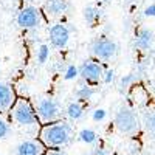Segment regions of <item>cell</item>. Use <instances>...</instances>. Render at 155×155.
I'll return each mask as SVG.
<instances>
[{"label":"cell","mask_w":155,"mask_h":155,"mask_svg":"<svg viewBox=\"0 0 155 155\" xmlns=\"http://www.w3.org/2000/svg\"><path fill=\"white\" fill-rule=\"evenodd\" d=\"M71 137V127L68 123L64 121H53L44 124V127L41 129V134H39V140L41 143L47 147L51 149H58L61 146H65Z\"/></svg>","instance_id":"6da1fadb"},{"label":"cell","mask_w":155,"mask_h":155,"mask_svg":"<svg viewBox=\"0 0 155 155\" xmlns=\"http://www.w3.org/2000/svg\"><path fill=\"white\" fill-rule=\"evenodd\" d=\"M11 116L17 124H20L23 127L36 126L37 121H39L36 109L27 99H16V102L11 107Z\"/></svg>","instance_id":"7a4b0ae2"},{"label":"cell","mask_w":155,"mask_h":155,"mask_svg":"<svg viewBox=\"0 0 155 155\" xmlns=\"http://www.w3.org/2000/svg\"><path fill=\"white\" fill-rule=\"evenodd\" d=\"M113 123H115V127L121 134H126V135H132V134L138 132V129H140L138 116L135 115V112L124 106L116 110Z\"/></svg>","instance_id":"3957f363"},{"label":"cell","mask_w":155,"mask_h":155,"mask_svg":"<svg viewBox=\"0 0 155 155\" xmlns=\"http://www.w3.org/2000/svg\"><path fill=\"white\" fill-rule=\"evenodd\" d=\"M36 113H37L39 121H42L44 124H48V123H53L59 118L61 106L54 98H42L37 102Z\"/></svg>","instance_id":"277c9868"},{"label":"cell","mask_w":155,"mask_h":155,"mask_svg":"<svg viewBox=\"0 0 155 155\" xmlns=\"http://www.w3.org/2000/svg\"><path fill=\"white\" fill-rule=\"evenodd\" d=\"M92 53L98 59L109 61L116 54V44L113 41H110V39H106V37L96 39V41L92 44Z\"/></svg>","instance_id":"5b68a950"},{"label":"cell","mask_w":155,"mask_h":155,"mask_svg":"<svg viewBox=\"0 0 155 155\" xmlns=\"http://www.w3.org/2000/svg\"><path fill=\"white\" fill-rule=\"evenodd\" d=\"M79 76L88 84H96L102 78V67L95 61H84L79 67Z\"/></svg>","instance_id":"8992f818"},{"label":"cell","mask_w":155,"mask_h":155,"mask_svg":"<svg viewBox=\"0 0 155 155\" xmlns=\"http://www.w3.org/2000/svg\"><path fill=\"white\" fill-rule=\"evenodd\" d=\"M39 22H41V12H39L37 8L34 6H27L23 8L19 16H17V23L19 27L25 28V30H30V28H36Z\"/></svg>","instance_id":"52a82bcc"},{"label":"cell","mask_w":155,"mask_h":155,"mask_svg":"<svg viewBox=\"0 0 155 155\" xmlns=\"http://www.w3.org/2000/svg\"><path fill=\"white\" fill-rule=\"evenodd\" d=\"M70 41V30L67 25L56 23L50 28V42L56 48H64Z\"/></svg>","instance_id":"ba28073f"},{"label":"cell","mask_w":155,"mask_h":155,"mask_svg":"<svg viewBox=\"0 0 155 155\" xmlns=\"http://www.w3.org/2000/svg\"><path fill=\"white\" fill-rule=\"evenodd\" d=\"M17 155H44V144L41 140H27L17 146Z\"/></svg>","instance_id":"9c48e42d"},{"label":"cell","mask_w":155,"mask_h":155,"mask_svg":"<svg viewBox=\"0 0 155 155\" xmlns=\"http://www.w3.org/2000/svg\"><path fill=\"white\" fill-rule=\"evenodd\" d=\"M14 102H16L14 90L9 85H6L5 82H0V112L11 109Z\"/></svg>","instance_id":"30bf717a"},{"label":"cell","mask_w":155,"mask_h":155,"mask_svg":"<svg viewBox=\"0 0 155 155\" xmlns=\"http://www.w3.org/2000/svg\"><path fill=\"white\" fill-rule=\"evenodd\" d=\"M153 44V33L147 28H140L135 36V47L140 50H149Z\"/></svg>","instance_id":"8fae6325"},{"label":"cell","mask_w":155,"mask_h":155,"mask_svg":"<svg viewBox=\"0 0 155 155\" xmlns=\"http://www.w3.org/2000/svg\"><path fill=\"white\" fill-rule=\"evenodd\" d=\"M47 11L50 12V14H53V16H59L62 14V12H65L68 5L65 0H48L47 2Z\"/></svg>","instance_id":"7c38bea8"},{"label":"cell","mask_w":155,"mask_h":155,"mask_svg":"<svg viewBox=\"0 0 155 155\" xmlns=\"http://www.w3.org/2000/svg\"><path fill=\"white\" fill-rule=\"evenodd\" d=\"M101 19V11L95 6H87L84 8V20L90 25V27H95V23Z\"/></svg>","instance_id":"4fadbf2b"},{"label":"cell","mask_w":155,"mask_h":155,"mask_svg":"<svg viewBox=\"0 0 155 155\" xmlns=\"http://www.w3.org/2000/svg\"><path fill=\"white\" fill-rule=\"evenodd\" d=\"M67 115L70 116L71 120H79L82 118V115H84V107L81 102H71V104H68L67 107Z\"/></svg>","instance_id":"5bb4252c"},{"label":"cell","mask_w":155,"mask_h":155,"mask_svg":"<svg viewBox=\"0 0 155 155\" xmlns=\"http://www.w3.org/2000/svg\"><path fill=\"white\" fill-rule=\"evenodd\" d=\"M95 95V88L92 85H81L79 88L76 90V96L78 99H81V101H88V99H92V96Z\"/></svg>","instance_id":"9a60e30c"},{"label":"cell","mask_w":155,"mask_h":155,"mask_svg":"<svg viewBox=\"0 0 155 155\" xmlns=\"http://www.w3.org/2000/svg\"><path fill=\"white\" fill-rule=\"evenodd\" d=\"M79 140L85 144H93L98 140V135H96L95 130H92V129H82L79 132Z\"/></svg>","instance_id":"2e32d148"},{"label":"cell","mask_w":155,"mask_h":155,"mask_svg":"<svg viewBox=\"0 0 155 155\" xmlns=\"http://www.w3.org/2000/svg\"><path fill=\"white\" fill-rule=\"evenodd\" d=\"M50 58V47L48 45H41L37 50V62L39 64H45Z\"/></svg>","instance_id":"e0dca14e"},{"label":"cell","mask_w":155,"mask_h":155,"mask_svg":"<svg viewBox=\"0 0 155 155\" xmlns=\"http://www.w3.org/2000/svg\"><path fill=\"white\" fill-rule=\"evenodd\" d=\"M135 81V76L132 74V73H129V74H124L121 79H120V84H118V87H120V92H123V90H126L127 87H130V84Z\"/></svg>","instance_id":"ac0fdd59"},{"label":"cell","mask_w":155,"mask_h":155,"mask_svg":"<svg viewBox=\"0 0 155 155\" xmlns=\"http://www.w3.org/2000/svg\"><path fill=\"white\" fill-rule=\"evenodd\" d=\"M78 76H79V68H78L76 65H68L67 70H65V74H64V78H65L67 81H71Z\"/></svg>","instance_id":"d6986e66"},{"label":"cell","mask_w":155,"mask_h":155,"mask_svg":"<svg viewBox=\"0 0 155 155\" xmlns=\"http://www.w3.org/2000/svg\"><path fill=\"white\" fill-rule=\"evenodd\" d=\"M106 115H107V112L104 110V109H96L95 112H93V115H92V118H93V121H102L106 118Z\"/></svg>","instance_id":"ffe728a7"},{"label":"cell","mask_w":155,"mask_h":155,"mask_svg":"<svg viewBox=\"0 0 155 155\" xmlns=\"http://www.w3.org/2000/svg\"><path fill=\"white\" fill-rule=\"evenodd\" d=\"M8 134H9V126H8V123L0 118V140L5 138Z\"/></svg>","instance_id":"44dd1931"},{"label":"cell","mask_w":155,"mask_h":155,"mask_svg":"<svg viewBox=\"0 0 155 155\" xmlns=\"http://www.w3.org/2000/svg\"><path fill=\"white\" fill-rule=\"evenodd\" d=\"M146 127L149 129V130L155 132V112L152 115H149L147 118H146Z\"/></svg>","instance_id":"7402d4cb"},{"label":"cell","mask_w":155,"mask_h":155,"mask_svg":"<svg viewBox=\"0 0 155 155\" xmlns=\"http://www.w3.org/2000/svg\"><path fill=\"white\" fill-rule=\"evenodd\" d=\"M113 78H115V71L113 70H107L106 73H102V79H104L106 84H110L113 81Z\"/></svg>","instance_id":"603a6c76"},{"label":"cell","mask_w":155,"mask_h":155,"mask_svg":"<svg viewBox=\"0 0 155 155\" xmlns=\"http://www.w3.org/2000/svg\"><path fill=\"white\" fill-rule=\"evenodd\" d=\"M144 16H147V17H155V3H152V5H149V6L144 8Z\"/></svg>","instance_id":"cb8c5ba5"},{"label":"cell","mask_w":155,"mask_h":155,"mask_svg":"<svg viewBox=\"0 0 155 155\" xmlns=\"http://www.w3.org/2000/svg\"><path fill=\"white\" fill-rule=\"evenodd\" d=\"M44 155H65L62 150H56V147L54 149H51V150H47V152H44Z\"/></svg>","instance_id":"d4e9b609"},{"label":"cell","mask_w":155,"mask_h":155,"mask_svg":"<svg viewBox=\"0 0 155 155\" xmlns=\"http://www.w3.org/2000/svg\"><path fill=\"white\" fill-rule=\"evenodd\" d=\"M93 155H107V150L104 147H96L95 152H93Z\"/></svg>","instance_id":"484cf974"},{"label":"cell","mask_w":155,"mask_h":155,"mask_svg":"<svg viewBox=\"0 0 155 155\" xmlns=\"http://www.w3.org/2000/svg\"><path fill=\"white\" fill-rule=\"evenodd\" d=\"M102 2H107V0H102Z\"/></svg>","instance_id":"4316f807"}]
</instances>
